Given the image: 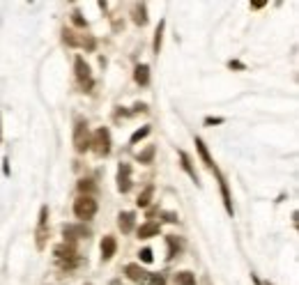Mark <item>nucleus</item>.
Masks as SVG:
<instances>
[{"label": "nucleus", "instance_id": "obj_16", "mask_svg": "<svg viewBox=\"0 0 299 285\" xmlns=\"http://www.w3.org/2000/svg\"><path fill=\"white\" fill-rule=\"evenodd\" d=\"M134 78H136V83H138V85H148V83H150V67H148V65H138V67H136V71H134Z\"/></svg>", "mask_w": 299, "mask_h": 285}, {"label": "nucleus", "instance_id": "obj_31", "mask_svg": "<svg viewBox=\"0 0 299 285\" xmlns=\"http://www.w3.org/2000/svg\"><path fill=\"white\" fill-rule=\"evenodd\" d=\"M145 111H148V106H145V104H136L131 113H145Z\"/></svg>", "mask_w": 299, "mask_h": 285}, {"label": "nucleus", "instance_id": "obj_10", "mask_svg": "<svg viewBox=\"0 0 299 285\" xmlns=\"http://www.w3.org/2000/svg\"><path fill=\"white\" fill-rule=\"evenodd\" d=\"M115 248H118V241H115V237L106 235L104 239H101V260H111L113 255H115Z\"/></svg>", "mask_w": 299, "mask_h": 285}, {"label": "nucleus", "instance_id": "obj_21", "mask_svg": "<svg viewBox=\"0 0 299 285\" xmlns=\"http://www.w3.org/2000/svg\"><path fill=\"white\" fill-rule=\"evenodd\" d=\"M152 195H154V187L150 184V187L145 189V191H143L141 195H138V200H136V203H138V207H148L150 200H152Z\"/></svg>", "mask_w": 299, "mask_h": 285}, {"label": "nucleus", "instance_id": "obj_9", "mask_svg": "<svg viewBox=\"0 0 299 285\" xmlns=\"http://www.w3.org/2000/svg\"><path fill=\"white\" fill-rule=\"evenodd\" d=\"M46 221H49V207H42L39 210V225H37V246L44 248L46 237H49V230H46Z\"/></svg>", "mask_w": 299, "mask_h": 285}, {"label": "nucleus", "instance_id": "obj_5", "mask_svg": "<svg viewBox=\"0 0 299 285\" xmlns=\"http://www.w3.org/2000/svg\"><path fill=\"white\" fill-rule=\"evenodd\" d=\"M62 235H65V241H78V239H88L90 237V228L83 223H67L62 225Z\"/></svg>", "mask_w": 299, "mask_h": 285}, {"label": "nucleus", "instance_id": "obj_1", "mask_svg": "<svg viewBox=\"0 0 299 285\" xmlns=\"http://www.w3.org/2000/svg\"><path fill=\"white\" fill-rule=\"evenodd\" d=\"M53 255H55V260H58L60 267L67 269V271L81 264V255H78V251H76L72 244H60V246H55L53 248Z\"/></svg>", "mask_w": 299, "mask_h": 285}, {"label": "nucleus", "instance_id": "obj_27", "mask_svg": "<svg viewBox=\"0 0 299 285\" xmlns=\"http://www.w3.org/2000/svg\"><path fill=\"white\" fill-rule=\"evenodd\" d=\"M138 255H141V260H143L145 264H150L152 260H154V258H152V251H150V248H143V251H141Z\"/></svg>", "mask_w": 299, "mask_h": 285}, {"label": "nucleus", "instance_id": "obj_11", "mask_svg": "<svg viewBox=\"0 0 299 285\" xmlns=\"http://www.w3.org/2000/svg\"><path fill=\"white\" fill-rule=\"evenodd\" d=\"M159 233H161V225L154 223V221H148V223H143L141 228H138V237H141V239H150V237H157Z\"/></svg>", "mask_w": 299, "mask_h": 285}, {"label": "nucleus", "instance_id": "obj_6", "mask_svg": "<svg viewBox=\"0 0 299 285\" xmlns=\"http://www.w3.org/2000/svg\"><path fill=\"white\" fill-rule=\"evenodd\" d=\"M74 69H76V78L81 81V85L85 88V92H90V90H92V74H90L88 62L83 60V58H76Z\"/></svg>", "mask_w": 299, "mask_h": 285}, {"label": "nucleus", "instance_id": "obj_33", "mask_svg": "<svg viewBox=\"0 0 299 285\" xmlns=\"http://www.w3.org/2000/svg\"><path fill=\"white\" fill-rule=\"evenodd\" d=\"M0 141H2V136H0Z\"/></svg>", "mask_w": 299, "mask_h": 285}, {"label": "nucleus", "instance_id": "obj_34", "mask_svg": "<svg viewBox=\"0 0 299 285\" xmlns=\"http://www.w3.org/2000/svg\"><path fill=\"white\" fill-rule=\"evenodd\" d=\"M267 285H272V283H267Z\"/></svg>", "mask_w": 299, "mask_h": 285}, {"label": "nucleus", "instance_id": "obj_15", "mask_svg": "<svg viewBox=\"0 0 299 285\" xmlns=\"http://www.w3.org/2000/svg\"><path fill=\"white\" fill-rule=\"evenodd\" d=\"M196 150H198V154H200V159L205 161V166H207L209 170H214V168H217V166H214V161H212V157H209L207 147H205V142H202L200 138H196Z\"/></svg>", "mask_w": 299, "mask_h": 285}, {"label": "nucleus", "instance_id": "obj_17", "mask_svg": "<svg viewBox=\"0 0 299 285\" xmlns=\"http://www.w3.org/2000/svg\"><path fill=\"white\" fill-rule=\"evenodd\" d=\"M179 161H182V168H184V170H187V173L191 175V180H194L196 184H198V173L194 170V166H191V159H189L187 152H182V150H179Z\"/></svg>", "mask_w": 299, "mask_h": 285}, {"label": "nucleus", "instance_id": "obj_18", "mask_svg": "<svg viewBox=\"0 0 299 285\" xmlns=\"http://www.w3.org/2000/svg\"><path fill=\"white\" fill-rule=\"evenodd\" d=\"M134 23L136 25H145L148 23V7L145 5H136V9H134Z\"/></svg>", "mask_w": 299, "mask_h": 285}, {"label": "nucleus", "instance_id": "obj_24", "mask_svg": "<svg viewBox=\"0 0 299 285\" xmlns=\"http://www.w3.org/2000/svg\"><path fill=\"white\" fill-rule=\"evenodd\" d=\"M148 134H150V127H143V129H138V131H134V136H131V145H136L138 141H143Z\"/></svg>", "mask_w": 299, "mask_h": 285}, {"label": "nucleus", "instance_id": "obj_29", "mask_svg": "<svg viewBox=\"0 0 299 285\" xmlns=\"http://www.w3.org/2000/svg\"><path fill=\"white\" fill-rule=\"evenodd\" d=\"M224 118H205V124H207V127H212V124H224Z\"/></svg>", "mask_w": 299, "mask_h": 285}, {"label": "nucleus", "instance_id": "obj_3", "mask_svg": "<svg viewBox=\"0 0 299 285\" xmlns=\"http://www.w3.org/2000/svg\"><path fill=\"white\" fill-rule=\"evenodd\" d=\"M90 150H95L99 157H106L108 152H111V131L106 127L97 129L95 134H92V141H90Z\"/></svg>", "mask_w": 299, "mask_h": 285}, {"label": "nucleus", "instance_id": "obj_25", "mask_svg": "<svg viewBox=\"0 0 299 285\" xmlns=\"http://www.w3.org/2000/svg\"><path fill=\"white\" fill-rule=\"evenodd\" d=\"M72 21H74V25H78V28H85V25H88V21L83 19V14L78 12V9H74V14H72Z\"/></svg>", "mask_w": 299, "mask_h": 285}, {"label": "nucleus", "instance_id": "obj_28", "mask_svg": "<svg viewBox=\"0 0 299 285\" xmlns=\"http://www.w3.org/2000/svg\"><path fill=\"white\" fill-rule=\"evenodd\" d=\"M161 216H164V221H166V223H177V221H179L175 212H164Z\"/></svg>", "mask_w": 299, "mask_h": 285}, {"label": "nucleus", "instance_id": "obj_2", "mask_svg": "<svg viewBox=\"0 0 299 285\" xmlns=\"http://www.w3.org/2000/svg\"><path fill=\"white\" fill-rule=\"evenodd\" d=\"M74 214L81 218V221L92 218L97 214V200H95L92 195H78L76 203H74Z\"/></svg>", "mask_w": 299, "mask_h": 285}, {"label": "nucleus", "instance_id": "obj_8", "mask_svg": "<svg viewBox=\"0 0 299 285\" xmlns=\"http://www.w3.org/2000/svg\"><path fill=\"white\" fill-rule=\"evenodd\" d=\"M118 189L122 193H127L131 189V166L129 164H120L118 168Z\"/></svg>", "mask_w": 299, "mask_h": 285}, {"label": "nucleus", "instance_id": "obj_22", "mask_svg": "<svg viewBox=\"0 0 299 285\" xmlns=\"http://www.w3.org/2000/svg\"><path fill=\"white\" fill-rule=\"evenodd\" d=\"M152 159H154V145H148V147L138 154V164H152Z\"/></svg>", "mask_w": 299, "mask_h": 285}, {"label": "nucleus", "instance_id": "obj_12", "mask_svg": "<svg viewBox=\"0 0 299 285\" xmlns=\"http://www.w3.org/2000/svg\"><path fill=\"white\" fill-rule=\"evenodd\" d=\"M214 175L219 177V184H221V195H224V205H225V212L232 216V200H230V191H228V184H225V180H224V175L219 173L217 168H214Z\"/></svg>", "mask_w": 299, "mask_h": 285}, {"label": "nucleus", "instance_id": "obj_26", "mask_svg": "<svg viewBox=\"0 0 299 285\" xmlns=\"http://www.w3.org/2000/svg\"><path fill=\"white\" fill-rule=\"evenodd\" d=\"M62 39H65L69 46H78V39H76V35L72 30H65V32H62Z\"/></svg>", "mask_w": 299, "mask_h": 285}, {"label": "nucleus", "instance_id": "obj_23", "mask_svg": "<svg viewBox=\"0 0 299 285\" xmlns=\"http://www.w3.org/2000/svg\"><path fill=\"white\" fill-rule=\"evenodd\" d=\"M78 191H81V193H92V191H95V184H92V180H78Z\"/></svg>", "mask_w": 299, "mask_h": 285}, {"label": "nucleus", "instance_id": "obj_32", "mask_svg": "<svg viewBox=\"0 0 299 285\" xmlns=\"http://www.w3.org/2000/svg\"><path fill=\"white\" fill-rule=\"evenodd\" d=\"M251 281H253V285H262V283H260V278L255 276V274H251Z\"/></svg>", "mask_w": 299, "mask_h": 285}, {"label": "nucleus", "instance_id": "obj_20", "mask_svg": "<svg viewBox=\"0 0 299 285\" xmlns=\"http://www.w3.org/2000/svg\"><path fill=\"white\" fill-rule=\"evenodd\" d=\"M164 28H166V21H159L157 25V32H154V53H161V39H164Z\"/></svg>", "mask_w": 299, "mask_h": 285}, {"label": "nucleus", "instance_id": "obj_7", "mask_svg": "<svg viewBox=\"0 0 299 285\" xmlns=\"http://www.w3.org/2000/svg\"><path fill=\"white\" fill-rule=\"evenodd\" d=\"M125 274H127L134 283H141V285H150V278H152V274L143 269L141 264H127V267H125Z\"/></svg>", "mask_w": 299, "mask_h": 285}, {"label": "nucleus", "instance_id": "obj_4", "mask_svg": "<svg viewBox=\"0 0 299 285\" xmlns=\"http://www.w3.org/2000/svg\"><path fill=\"white\" fill-rule=\"evenodd\" d=\"M90 141H92V136H90V129H88V122L85 120H78L74 127V147L76 152H88L90 150Z\"/></svg>", "mask_w": 299, "mask_h": 285}, {"label": "nucleus", "instance_id": "obj_30", "mask_svg": "<svg viewBox=\"0 0 299 285\" xmlns=\"http://www.w3.org/2000/svg\"><path fill=\"white\" fill-rule=\"evenodd\" d=\"M228 67H230V69H244V65H242L239 60H230V62H228Z\"/></svg>", "mask_w": 299, "mask_h": 285}, {"label": "nucleus", "instance_id": "obj_19", "mask_svg": "<svg viewBox=\"0 0 299 285\" xmlns=\"http://www.w3.org/2000/svg\"><path fill=\"white\" fill-rule=\"evenodd\" d=\"M175 285H196V276L191 271H177L175 274Z\"/></svg>", "mask_w": 299, "mask_h": 285}, {"label": "nucleus", "instance_id": "obj_14", "mask_svg": "<svg viewBox=\"0 0 299 285\" xmlns=\"http://www.w3.org/2000/svg\"><path fill=\"white\" fill-rule=\"evenodd\" d=\"M166 241H168V260H171V258H175V255L182 251L184 241L179 239L177 235H168V237H166Z\"/></svg>", "mask_w": 299, "mask_h": 285}, {"label": "nucleus", "instance_id": "obj_13", "mask_svg": "<svg viewBox=\"0 0 299 285\" xmlns=\"http://www.w3.org/2000/svg\"><path fill=\"white\" fill-rule=\"evenodd\" d=\"M118 225H120V230H122V233L129 235L131 230H134V214H131V212H120Z\"/></svg>", "mask_w": 299, "mask_h": 285}]
</instances>
